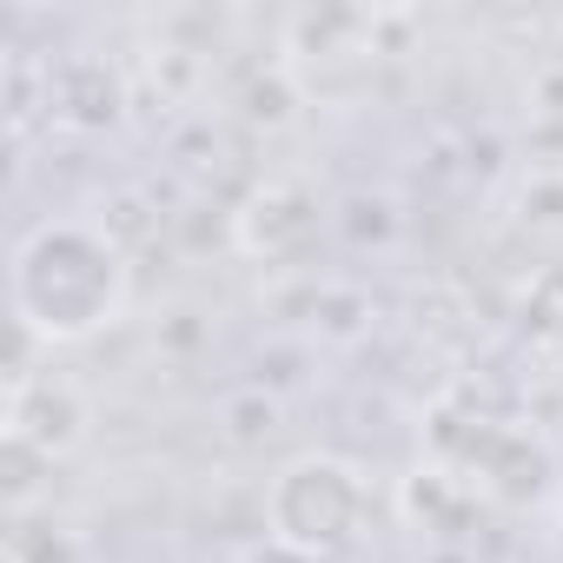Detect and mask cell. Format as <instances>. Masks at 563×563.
I'll return each instance as SVG.
<instances>
[{
  "label": "cell",
  "mask_w": 563,
  "mask_h": 563,
  "mask_svg": "<svg viewBox=\"0 0 563 563\" xmlns=\"http://www.w3.org/2000/svg\"><path fill=\"white\" fill-rule=\"evenodd\" d=\"M272 537L299 556H332L365 523V484L339 457H299L272 484Z\"/></svg>",
  "instance_id": "obj_2"
},
{
  "label": "cell",
  "mask_w": 563,
  "mask_h": 563,
  "mask_svg": "<svg viewBox=\"0 0 563 563\" xmlns=\"http://www.w3.org/2000/svg\"><path fill=\"white\" fill-rule=\"evenodd\" d=\"M14 319L34 339H87L100 325H113L120 299H126V258L107 232L80 225V219H47L21 239L14 252Z\"/></svg>",
  "instance_id": "obj_1"
}]
</instances>
